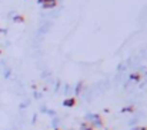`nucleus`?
I'll return each instance as SVG.
<instances>
[{"instance_id": "obj_1", "label": "nucleus", "mask_w": 147, "mask_h": 130, "mask_svg": "<svg viewBox=\"0 0 147 130\" xmlns=\"http://www.w3.org/2000/svg\"><path fill=\"white\" fill-rule=\"evenodd\" d=\"M64 104H66V106H73V104H74V99H70V100H66V102H64Z\"/></svg>"}]
</instances>
